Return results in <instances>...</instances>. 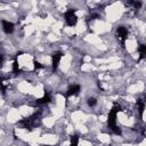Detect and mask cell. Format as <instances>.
<instances>
[{"instance_id":"6da1fadb","label":"cell","mask_w":146,"mask_h":146,"mask_svg":"<svg viewBox=\"0 0 146 146\" xmlns=\"http://www.w3.org/2000/svg\"><path fill=\"white\" fill-rule=\"evenodd\" d=\"M120 111H121V106L117 103H114V105L110 110V113H108V116H107V124H108L110 129L116 135L121 133L120 128H117V125H116V115Z\"/></svg>"},{"instance_id":"7a4b0ae2","label":"cell","mask_w":146,"mask_h":146,"mask_svg":"<svg viewBox=\"0 0 146 146\" xmlns=\"http://www.w3.org/2000/svg\"><path fill=\"white\" fill-rule=\"evenodd\" d=\"M41 122V117H40V113H34L33 115L22 120L18 122V124L22 127V128H25V129H33L35 128L36 125H39Z\"/></svg>"},{"instance_id":"3957f363","label":"cell","mask_w":146,"mask_h":146,"mask_svg":"<svg viewBox=\"0 0 146 146\" xmlns=\"http://www.w3.org/2000/svg\"><path fill=\"white\" fill-rule=\"evenodd\" d=\"M65 22L68 26H74L78 23V16L75 15V9H70L65 13Z\"/></svg>"},{"instance_id":"277c9868","label":"cell","mask_w":146,"mask_h":146,"mask_svg":"<svg viewBox=\"0 0 146 146\" xmlns=\"http://www.w3.org/2000/svg\"><path fill=\"white\" fill-rule=\"evenodd\" d=\"M116 34H117V38L121 41V44L124 46V42H125V40L128 38V30L124 26H119L116 29Z\"/></svg>"},{"instance_id":"5b68a950","label":"cell","mask_w":146,"mask_h":146,"mask_svg":"<svg viewBox=\"0 0 146 146\" xmlns=\"http://www.w3.org/2000/svg\"><path fill=\"white\" fill-rule=\"evenodd\" d=\"M62 56H63V54L60 51H57V52H55L51 56V65H52V68L54 70H57V67L59 65V62L62 59Z\"/></svg>"},{"instance_id":"8992f818","label":"cell","mask_w":146,"mask_h":146,"mask_svg":"<svg viewBox=\"0 0 146 146\" xmlns=\"http://www.w3.org/2000/svg\"><path fill=\"white\" fill-rule=\"evenodd\" d=\"M81 88L79 84H73V86H70V88L67 89V92H66V96L67 97H72V96H76L79 92H80Z\"/></svg>"},{"instance_id":"52a82bcc","label":"cell","mask_w":146,"mask_h":146,"mask_svg":"<svg viewBox=\"0 0 146 146\" xmlns=\"http://www.w3.org/2000/svg\"><path fill=\"white\" fill-rule=\"evenodd\" d=\"M2 29H3V32L9 34V33H13L14 31V24L11 22H8L6 19L2 21Z\"/></svg>"},{"instance_id":"ba28073f","label":"cell","mask_w":146,"mask_h":146,"mask_svg":"<svg viewBox=\"0 0 146 146\" xmlns=\"http://www.w3.org/2000/svg\"><path fill=\"white\" fill-rule=\"evenodd\" d=\"M50 99H51L50 95H49V94H46L43 97L36 99V100H35V104H36V105H44V104H48V103L50 102Z\"/></svg>"},{"instance_id":"9c48e42d","label":"cell","mask_w":146,"mask_h":146,"mask_svg":"<svg viewBox=\"0 0 146 146\" xmlns=\"http://www.w3.org/2000/svg\"><path fill=\"white\" fill-rule=\"evenodd\" d=\"M138 52H139V58L138 60H141L146 57V44H139L138 47Z\"/></svg>"},{"instance_id":"30bf717a","label":"cell","mask_w":146,"mask_h":146,"mask_svg":"<svg viewBox=\"0 0 146 146\" xmlns=\"http://www.w3.org/2000/svg\"><path fill=\"white\" fill-rule=\"evenodd\" d=\"M137 106H138L139 116L141 117L143 116V113H144V108H145V102L143 99H137Z\"/></svg>"},{"instance_id":"8fae6325","label":"cell","mask_w":146,"mask_h":146,"mask_svg":"<svg viewBox=\"0 0 146 146\" xmlns=\"http://www.w3.org/2000/svg\"><path fill=\"white\" fill-rule=\"evenodd\" d=\"M13 72H14V74H18L19 73V65H18L17 60H15L13 63Z\"/></svg>"},{"instance_id":"7c38bea8","label":"cell","mask_w":146,"mask_h":146,"mask_svg":"<svg viewBox=\"0 0 146 146\" xmlns=\"http://www.w3.org/2000/svg\"><path fill=\"white\" fill-rule=\"evenodd\" d=\"M88 105L90 106V107H94L96 104H97V99L95 98V97H90V98H88Z\"/></svg>"},{"instance_id":"4fadbf2b","label":"cell","mask_w":146,"mask_h":146,"mask_svg":"<svg viewBox=\"0 0 146 146\" xmlns=\"http://www.w3.org/2000/svg\"><path fill=\"white\" fill-rule=\"evenodd\" d=\"M128 3H129V5H132V6L135 7V9H139V8L141 7V2H140V1H129Z\"/></svg>"},{"instance_id":"5bb4252c","label":"cell","mask_w":146,"mask_h":146,"mask_svg":"<svg viewBox=\"0 0 146 146\" xmlns=\"http://www.w3.org/2000/svg\"><path fill=\"white\" fill-rule=\"evenodd\" d=\"M78 141H79L78 136H72V138H71V145L70 146H78Z\"/></svg>"},{"instance_id":"9a60e30c","label":"cell","mask_w":146,"mask_h":146,"mask_svg":"<svg viewBox=\"0 0 146 146\" xmlns=\"http://www.w3.org/2000/svg\"><path fill=\"white\" fill-rule=\"evenodd\" d=\"M33 66H34V70L43 68V65H42V64H40V63H39V62H36V60H34V62H33Z\"/></svg>"}]
</instances>
